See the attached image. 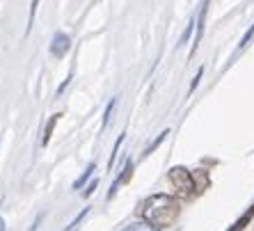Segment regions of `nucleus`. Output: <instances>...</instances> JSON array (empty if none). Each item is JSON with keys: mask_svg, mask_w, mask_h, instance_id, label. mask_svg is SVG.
<instances>
[{"mask_svg": "<svg viewBox=\"0 0 254 231\" xmlns=\"http://www.w3.org/2000/svg\"><path fill=\"white\" fill-rule=\"evenodd\" d=\"M167 178H170V183L177 188V192L181 197H192L195 195V181H192V172H190V170L177 165L167 172Z\"/></svg>", "mask_w": 254, "mask_h": 231, "instance_id": "nucleus-2", "label": "nucleus"}, {"mask_svg": "<svg viewBox=\"0 0 254 231\" xmlns=\"http://www.w3.org/2000/svg\"><path fill=\"white\" fill-rule=\"evenodd\" d=\"M122 231H158V229H156V227H151L149 222H144V220H142V222H135V225H128L126 229H122Z\"/></svg>", "mask_w": 254, "mask_h": 231, "instance_id": "nucleus-12", "label": "nucleus"}, {"mask_svg": "<svg viewBox=\"0 0 254 231\" xmlns=\"http://www.w3.org/2000/svg\"><path fill=\"white\" fill-rule=\"evenodd\" d=\"M140 218L149 222L156 229H165L177 222L179 213H181V204L172 195H151L147 197L140 206Z\"/></svg>", "mask_w": 254, "mask_h": 231, "instance_id": "nucleus-1", "label": "nucleus"}, {"mask_svg": "<svg viewBox=\"0 0 254 231\" xmlns=\"http://www.w3.org/2000/svg\"><path fill=\"white\" fill-rule=\"evenodd\" d=\"M130 176H133V160L128 158V160H126V163H124V170H122V174H119V176L115 178V183L110 185V192H108V197L113 199V197H115V192H117V190H119V185H124Z\"/></svg>", "mask_w": 254, "mask_h": 231, "instance_id": "nucleus-5", "label": "nucleus"}, {"mask_svg": "<svg viewBox=\"0 0 254 231\" xmlns=\"http://www.w3.org/2000/svg\"><path fill=\"white\" fill-rule=\"evenodd\" d=\"M60 117L62 115H53L51 117V121L46 124V128H44V140H42V147H48V142H51V135H53V130H55V124L60 121Z\"/></svg>", "mask_w": 254, "mask_h": 231, "instance_id": "nucleus-9", "label": "nucleus"}, {"mask_svg": "<svg viewBox=\"0 0 254 231\" xmlns=\"http://www.w3.org/2000/svg\"><path fill=\"white\" fill-rule=\"evenodd\" d=\"M96 188H99V181H92V183H89L87 188L83 190V199H87V197L94 195V190H96Z\"/></svg>", "mask_w": 254, "mask_h": 231, "instance_id": "nucleus-18", "label": "nucleus"}, {"mask_svg": "<svg viewBox=\"0 0 254 231\" xmlns=\"http://www.w3.org/2000/svg\"><path fill=\"white\" fill-rule=\"evenodd\" d=\"M201 76H204V66H201L199 71H197V76H195V78H192V83H190V94H192V92H195V89H197V85H199Z\"/></svg>", "mask_w": 254, "mask_h": 231, "instance_id": "nucleus-19", "label": "nucleus"}, {"mask_svg": "<svg viewBox=\"0 0 254 231\" xmlns=\"http://www.w3.org/2000/svg\"><path fill=\"white\" fill-rule=\"evenodd\" d=\"M252 37H254V23L250 25V30H248V32H245V35H243L241 44H238V51H243V48L248 46V44H250V39H252Z\"/></svg>", "mask_w": 254, "mask_h": 231, "instance_id": "nucleus-17", "label": "nucleus"}, {"mask_svg": "<svg viewBox=\"0 0 254 231\" xmlns=\"http://www.w3.org/2000/svg\"><path fill=\"white\" fill-rule=\"evenodd\" d=\"M115 106H117V99H110V103H108V108H106V113H103V128L110 124V115H113Z\"/></svg>", "mask_w": 254, "mask_h": 231, "instance_id": "nucleus-16", "label": "nucleus"}, {"mask_svg": "<svg viewBox=\"0 0 254 231\" xmlns=\"http://www.w3.org/2000/svg\"><path fill=\"white\" fill-rule=\"evenodd\" d=\"M167 135H170V130H163V133H160V135H158V137H156L154 142H151V144H149V147H147V151H144V156H149V154H154V149H156V147H158V144H160V142H163V140H165V137H167Z\"/></svg>", "mask_w": 254, "mask_h": 231, "instance_id": "nucleus-15", "label": "nucleus"}, {"mask_svg": "<svg viewBox=\"0 0 254 231\" xmlns=\"http://www.w3.org/2000/svg\"><path fill=\"white\" fill-rule=\"evenodd\" d=\"M69 83H71V73L64 78V83H62V85H60V87H58V96L62 94V92H64V89H66V85H69Z\"/></svg>", "mask_w": 254, "mask_h": 231, "instance_id": "nucleus-20", "label": "nucleus"}, {"mask_svg": "<svg viewBox=\"0 0 254 231\" xmlns=\"http://www.w3.org/2000/svg\"><path fill=\"white\" fill-rule=\"evenodd\" d=\"M94 170H96V163H89L87 170H85V172L80 174V176H78L76 181H73V190H80V188H83V185L87 183L89 178H92V172H94Z\"/></svg>", "mask_w": 254, "mask_h": 231, "instance_id": "nucleus-8", "label": "nucleus"}, {"mask_svg": "<svg viewBox=\"0 0 254 231\" xmlns=\"http://www.w3.org/2000/svg\"><path fill=\"white\" fill-rule=\"evenodd\" d=\"M192 28H195V16L190 18V23H188V25H186V30H184V35H181V39H179V44H177V46H184V44H188L190 35H192Z\"/></svg>", "mask_w": 254, "mask_h": 231, "instance_id": "nucleus-13", "label": "nucleus"}, {"mask_svg": "<svg viewBox=\"0 0 254 231\" xmlns=\"http://www.w3.org/2000/svg\"><path fill=\"white\" fill-rule=\"evenodd\" d=\"M124 133L117 137V142H115V147H113V154H110V160H108V170H113V165H115V160H117V154H119V147H122V142H124Z\"/></svg>", "mask_w": 254, "mask_h": 231, "instance_id": "nucleus-11", "label": "nucleus"}, {"mask_svg": "<svg viewBox=\"0 0 254 231\" xmlns=\"http://www.w3.org/2000/svg\"><path fill=\"white\" fill-rule=\"evenodd\" d=\"M208 2H211V0H204V2H201V7H199V14H197V35H195V42H192V48H190V58L197 53L201 37H204V28H206V14H208Z\"/></svg>", "mask_w": 254, "mask_h": 231, "instance_id": "nucleus-4", "label": "nucleus"}, {"mask_svg": "<svg viewBox=\"0 0 254 231\" xmlns=\"http://www.w3.org/2000/svg\"><path fill=\"white\" fill-rule=\"evenodd\" d=\"M37 7H39V0H32V5H30V16H28V30H25V35H30V30H32V23H35V16H37Z\"/></svg>", "mask_w": 254, "mask_h": 231, "instance_id": "nucleus-14", "label": "nucleus"}, {"mask_svg": "<svg viewBox=\"0 0 254 231\" xmlns=\"http://www.w3.org/2000/svg\"><path fill=\"white\" fill-rule=\"evenodd\" d=\"M87 213H89V206H85V208H83V211H80V213H78V215H76V218L71 220V225H69V227H66V229H64V231H76V229H78V225H80V222H83V220H85V218H87Z\"/></svg>", "mask_w": 254, "mask_h": 231, "instance_id": "nucleus-10", "label": "nucleus"}, {"mask_svg": "<svg viewBox=\"0 0 254 231\" xmlns=\"http://www.w3.org/2000/svg\"><path fill=\"white\" fill-rule=\"evenodd\" d=\"M0 231H5V218L0 215Z\"/></svg>", "mask_w": 254, "mask_h": 231, "instance_id": "nucleus-21", "label": "nucleus"}, {"mask_svg": "<svg viewBox=\"0 0 254 231\" xmlns=\"http://www.w3.org/2000/svg\"><path fill=\"white\" fill-rule=\"evenodd\" d=\"M71 48V37L66 35V32H55L53 42H51V46H48V51H51V55L58 59H62L66 53H69Z\"/></svg>", "mask_w": 254, "mask_h": 231, "instance_id": "nucleus-3", "label": "nucleus"}, {"mask_svg": "<svg viewBox=\"0 0 254 231\" xmlns=\"http://www.w3.org/2000/svg\"><path fill=\"white\" fill-rule=\"evenodd\" d=\"M254 218V206H250V211L248 213H243L241 218L236 220V222H234V225H231V229H227V231H243L245 229V227L250 225V220Z\"/></svg>", "mask_w": 254, "mask_h": 231, "instance_id": "nucleus-7", "label": "nucleus"}, {"mask_svg": "<svg viewBox=\"0 0 254 231\" xmlns=\"http://www.w3.org/2000/svg\"><path fill=\"white\" fill-rule=\"evenodd\" d=\"M192 181H195V195H201V192L211 185V178H208L206 170H195V172H192Z\"/></svg>", "mask_w": 254, "mask_h": 231, "instance_id": "nucleus-6", "label": "nucleus"}]
</instances>
